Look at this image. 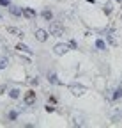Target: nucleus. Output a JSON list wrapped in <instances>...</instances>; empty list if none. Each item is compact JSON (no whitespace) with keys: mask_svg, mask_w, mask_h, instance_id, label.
Returning a JSON list of instances; mask_svg holds the SVG:
<instances>
[{"mask_svg":"<svg viewBox=\"0 0 122 128\" xmlns=\"http://www.w3.org/2000/svg\"><path fill=\"white\" fill-rule=\"evenodd\" d=\"M36 39H37L39 43H46V41H48V30L37 28V30H36Z\"/></svg>","mask_w":122,"mask_h":128,"instance_id":"obj_5","label":"nucleus"},{"mask_svg":"<svg viewBox=\"0 0 122 128\" xmlns=\"http://www.w3.org/2000/svg\"><path fill=\"white\" fill-rule=\"evenodd\" d=\"M9 12L14 16V18H21L23 16V9L18 7V6H9Z\"/></svg>","mask_w":122,"mask_h":128,"instance_id":"obj_6","label":"nucleus"},{"mask_svg":"<svg viewBox=\"0 0 122 128\" xmlns=\"http://www.w3.org/2000/svg\"><path fill=\"white\" fill-rule=\"evenodd\" d=\"M41 16H42L44 22H51V20H53V12H51L50 9H44V11L41 12Z\"/></svg>","mask_w":122,"mask_h":128,"instance_id":"obj_10","label":"nucleus"},{"mask_svg":"<svg viewBox=\"0 0 122 128\" xmlns=\"http://www.w3.org/2000/svg\"><path fill=\"white\" fill-rule=\"evenodd\" d=\"M7 64H9V60H7V59H2V60H0V70L7 68Z\"/></svg>","mask_w":122,"mask_h":128,"instance_id":"obj_17","label":"nucleus"},{"mask_svg":"<svg viewBox=\"0 0 122 128\" xmlns=\"http://www.w3.org/2000/svg\"><path fill=\"white\" fill-rule=\"evenodd\" d=\"M69 91H71V94H74V96H83V94L87 92V87H83V86H80V84H71V86H69Z\"/></svg>","mask_w":122,"mask_h":128,"instance_id":"obj_3","label":"nucleus"},{"mask_svg":"<svg viewBox=\"0 0 122 128\" xmlns=\"http://www.w3.org/2000/svg\"><path fill=\"white\" fill-rule=\"evenodd\" d=\"M48 80H50L51 84H55V86H62V82L58 80V76H57L55 73H48Z\"/></svg>","mask_w":122,"mask_h":128,"instance_id":"obj_11","label":"nucleus"},{"mask_svg":"<svg viewBox=\"0 0 122 128\" xmlns=\"http://www.w3.org/2000/svg\"><path fill=\"white\" fill-rule=\"evenodd\" d=\"M9 98H12V100H18V98H20V89H16V87H14V89H11V91H9Z\"/></svg>","mask_w":122,"mask_h":128,"instance_id":"obj_13","label":"nucleus"},{"mask_svg":"<svg viewBox=\"0 0 122 128\" xmlns=\"http://www.w3.org/2000/svg\"><path fill=\"white\" fill-rule=\"evenodd\" d=\"M23 16H25V18H28V20H36L37 12H36L32 7H23Z\"/></svg>","mask_w":122,"mask_h":128,"instance_id":"obj_7","label":"nucleus"},{"mask_svg":"<svg viewBox=\"0 0 122 128\" xmlns=\"http://www.w3.org/2000/svg\"><path fill=\"white\" fill-rule=\"evenodd\" d=\"M67 50H69V44H66V43H58V44H55V48H53V54L60 57V55H64Z\"/></svg>","mask_w":122,"mask_h":128,"instance_id":"obj_4","label":"nucleus"},{"mask_svg":"<svg viewBox=\"0 0 122 128\" xmlns=\"http://www.w3.org/2000/svg\"><path fill=\"white\" fill-rule=\"evenodd\" d=\"M96 48H97V50H101V52H104V50H106V43H104L103 39H97V41H96Z\"/></svg>","mask_w":122,"mask_h":128,"instance_id":"obj_14","label":"nucleus"},{"mask_svg":"<svg viewBox=\"0 0 122 128\" xmlns=\"http://www.w3.org/2000/svg\"><path fill=\"white\" fill-rule=\"evenodd\" d=\"M0 6H2V7H9L11 6V0H0Z\"/></svg>","mask_w":122,"mask_h":128,"instance_id":"obj_18","label":"nucleus"},{"mask_svg":"<svg viewBox=\"0 0 122 128\" xmlns=\"http://www.w3.org/2000/svg\"><path fill=\"white\" fill-rule=\"evenodd\" d=\"M7 32H9V34L18 36V38H23V30H20V28H16V27H9V28H7Z\"/></svg>","mask_w":122,"mask_h":128,"instance_id":"obj_12","label":"nucleus"},{"mask_svg":"<svg viewBox=\"0 0 122 128\" xmlns=\"http://www.w3.org/2000/svg\"><path fill=\"white\" fill-rule=\"evenodd\" d=\"M117 2H122V0H117Z\"/></svg>","mask_w":122,"mask_h":128,"instance_id":"obj_22","label":"nucleus"},{"mask_svg":"<svg viewBox=\"0 0 122 128\" xmlns=\"http://www.w3.org/2000/svg\"><path fill=\"white\" fill-rule=\"evenodd\" d=\"M0 18H2V14H0Z\"/></svg>","mask_w":122,"mask_h":128,"instance_id":"obj_23","label":"nucleus"},{"mask_svg":"<svg viewBox=\"0 0 122 128\" xmlns=\"http://www.w3.org/2000/svg\"><path fill=\"white\" fill-rule=\"evenodd\" d=\"M50 34L55 36V38H62L64 36V27L60 23H57V22H51L50 23Z\"/></svg>","mask_w":122,"mask_h":128,"instance_id":"obj_1","label":"nucleus"},{"mask_svg":"<svg viewBox=\"0 0 122 128\" xmlns=\"http://www.w3.org/2000/svg\"><path fill=\"white\" fill-rule=\"evenodd\" d=\"M120 98H122V84L112 91V102H119Z\"/></svg>","mask_w":122,"mask_h":128,"instance_id":"obj_8","label":"nucleus"},{"mask_svg":"<svg viewBox=\"0 0 122 128\" xmlns=\"http://www.w3.org/2000/svg\"><path fill=\"white\" fill-rule=\"evenodd\" d=\"M44 108H46V112H55V107H53V103H51V105L48 103V105L44 107Z\"/></svg>","mask_w":122,"mask_h":128,"instance_id":"obj_19","label":"nucleus"},{"mask_svg":"<svg viewBox=\"0 0 122 128\" xmlns=\"http://www.w3.org/2000/svg\"><path fill=\"white\" fill-rule=\"evenodd\" d=\"M36 100H37L36 92H34V91H27V92H25V98H23V103H25L27 107H32V105H36Z\"/></svg>","mask_w":122,"mask_h":128,"instance_id":"obj_2","label":"nucleus"},{"mask_svg":"<svg viewBox=\"0 0 122 128\" xmlns=\"http://www.w3.org/2000/svg\"><path fill=\"white\" fill-rule=\"evenodd\" d=\"M32 84H34V86H37V84H39V78H37V76H36V78H32Z\"/></svg>","mask_w":122,"mask_h":128,"instance_id":"obj_21","label":"nucleus"},{"mask_svg":"<svg viewBox=\"0 0 122 128\" xmlns=\"http://www.w3.org/2000/svg\"><path fill=\"white\" fill-rule=\"evenodd\" d=\"M16 50H18V52H21V54H27V55H32V54H34V50H30L27 44H21V43H20V44H16Z\"/></svg>","mask_w":122,"mask_h":128,"instance_id":"obj_9","label":"nucleus"},{"mask_svg":"<svg viewBox=\"0 0 122 128\" xmlns=\"http://www.w3.org/2000/svg\"><path fill=\"white\" fill-rule=\"evenodd\" d=\"M112 11H113L112 2H106V4H104V12H106V14H112Z\"/></svg>","mask_w":122,"mask_h":128,"instance_id":"obj_16","label":"nucleus"},{"mask_svg":"<svg viewBox=\"0 0 122 128\" xmlns=\"http://www.w3.org/2000/svg\"><path fill=\"white\" fill-rule=\"evenodd\" d=\"M69 48H73V50H76V41H69Z\"/></svg>","mask_w":122,"mask_h":128,"instance_id":"obj_20","label":"nucleus"},{"mask_svg":"<svg viewBox=\"0 0 122 128\" xmlns=\"http://www.w3.org/2000/svg\"><path fill=\"white\" fill-rule=\"evenodd\" d=\"M7 118H9V121H16L18 119V112L16 110H11L9 114H7Z\"/></svg>","mask_w":122,"mask_h":128,"instance_id":"obj_15","label":"nucleus"}]
</instances>
